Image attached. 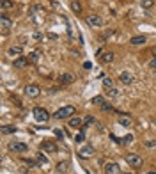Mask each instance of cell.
I'll return each instance as SVG.
<instances>
[{
	"mask_svg": "<svg viewBox=\"0 0 156 174\" xmlns=\"http://www.w3.org/2000/svg\"><path fill=\"white\" fill-rule=\"evenodd\" d=\"M32 115H34V119L37 121V123H48L50 121V114L46 108H43V107H36L34 110H32Z\"/></svg>",
	"mask_w": 156,
	"mask_h": 174,
	"instance_id": "obj_1",
	"label": "cell"
},
{
	"mask_svg": "<svg viewBox=\"0 0 156 174\" xmlns=\"http://www.w3.org/2000/svg\"><path fill=\"white\" fill-rule=\"evenodd\" d=\"M75 112H76V108H75L73 105H69V107H62V108H59L53 115H55V119H66V117L73 115Z\"/></svg>",
	"mask_w": 156,
	"mask_h": 174,
	"instance_id": "obj_2",
	"label": "cell"
},
{
	"mask_svg": "<svg viewBox=\"0 0 156 174\" xmlns=\"http://www.w3.org/2000/svg\"><path fill=\"white\" fill-rule=\"evenodd\" d=\"M78 154L82 158H92L94 154H96V149H94L92 146H89V144H83L82 147L78 149Z\"/></svg>",
	"mask_w": 156,
	"mask_h": 174,
	"instance_id": "obj_3",
	"label": "cell"
},
{
	"mask_svg": "<svg viewBox=\"0 0 156 174\" xmlns=\"http://www.w3.org/2000/svg\"><path fill=\"white\" fill-rule=\"evenodd\" d=\"M126 164H130L131 167H140L142 165V158L138 156V154H135V153H130V154H126Z\"/></svg>",
	"mask_w": 156,
	"mask_h": 174,
	"instance_id": "obj_4",
	"label": "cell"
},
{
	"mask_svg": "<svg viewBox=\"0 0 156 174\" xmlns=\"http://www.w3.org/2000/svg\"><path fill=\"white\" fill-rule=\"evenodd\" d=\"M87 23H89L91 27H94V29H98V27L103 25V18L98 16V14H89V16H87Z\"/></svg>",
	"mask_w": 156,
	"mask_h": 174,
	"instance_id": "obj_5",
	"label": "cell"
},
{
	"mask_svg": "<svg viewBox=\"0 0 156 174\" xmlns=\"http://www.w3.org/2000/svg\"><path fill=\"white\" fill-rule=\"evenodd\" d=\"M0 27H2V34H7V32L12 29V20H9L5 14H2V18H0Z\"/></svg>",
	"mask_w": 156,
	"mask_h": 174,
	"instance_id": "obj_6",
	"label": "cell"
},
{
	"mask_svg": "<svg viewBox=\"0 0 156 174\" xmlns=\"http://www.w3.org/2000/svg\"><path fill=\"white\" fill-rule=\"evenodd\" d=\"M25 94L29 98H37L41 94V87H37V85H27L25 87Z\"/></svg>",
	"mask_w": 156,
	"mask_h": 174,
	"instance_id": "obj_7",
	"label": "cell"
},
{
	"mask_svg": "<svg viewBox=\"0 0 156 174\" xmlns=\"http://www.w3.org/2000/svg\"><path fill=\"white\" fill-rule=\"evenodd\" d=\"M9 151H12V153H25V151H27V144H23V142H11L9 144Z\"/></svg>",
	"mask_w": 156,
	"mask_h": 174,
	"instance_id": "obj_8",
	"label": "cell"
},
{
	"mask_svg": "<svg viewBox=\"0 0 156 174\" xmlns=\"http://www.w3.org/2000/svg\"><path fill=\"white\" fill-rule=\"evenodd\" d=\"M121 172V167L117 162H110V164L105 165V174H119Z\"/></svg>",
	"mask_w": 156,
	"mask_h": 174,
	"instance_id": "obj_9",
	"label": "cell"
},
{
	"mask_svg": "<svg viewBox=\"0 0 156 174\" xmlns=\"http://www.w3.org/2000/svg\"><path fill=\"white\" fill-rule=\"evenodd\" d=\"M119 80L123 83H126V85H130V83H133V80H135V76L131 75L130 71H123L121 75H119Z\"/></svg>",
	"mask_w": 156,
	"mask_h": 174,
	"instance_id": "obj_10",
	"label": "cell"
},
{
	"mask_svg": "<svg viewBox=\"0 0 156 174\" xmlns=\"http://www.w3.org/2000/svg\"><path fill=\"white\" fill-rule=\"evenodd\" d=\"M41 147L46 153H55V151H57V144L52 142V140H44V142L41 144Z\"/></svg>",
	"mask_w": 156,
	"mask_h": 174,
	"instance_id": "obj_11",
	"label": "cell"
},
{
	"mask_svg": "<svg viewBox=\"0 0 156 174\" xmlns=\"http://www.w3.org/2000/svg\"><path fill=\"white\" fill-rule=\"evenodd\" d=\"M29 64H30V59H29V57H20V59H16V61L12 62L14 68H27Z\"/></svg>",
	"mask_w": 156,
	"mask_h": 174,
	"instance_id": "obj_12",
	"label": "cell"
},
{
	"mask_svg": "<svg viewBox=\"0 0 156 174\" xmlns=\"http://www.w3.org/2000/svg\"><path fill=\"white\" fill-rule=\"evenodd\" d=\"M146 36H135V37H131L130 39V44H133V46H140V44H146Z\"/></svg>",
	"mask_w": 156,
	"mask_h": 174,
	"instance_id": "obj_13",
	"label": "cell"
},
{
	"mask_svg": "<svg viewBox=\"0 0 156 174\" xmlns=\"http://www.w3.org/2000/svg\"><path fill=\"white\" fill-rule=\"evenodd\" d=\"M21 53H23L21 46H11L9 50H7V55H11V57H20Z\"/></svg>",
	"mask_w": 156,
	"mask_h": 174,
	"instance_id": "obj_14",
	"label": "cell"
},
{
	"mask_svg": "<svg viewBox=\"0 0 156 174\" xmlns=\"http://www.w3.org/2000/svg\"><path fill=\"white\" fill-rule=\"evenodd\" d=\"M55 171H57V172H68V171H69V162H68V160L59 162L57 167H55Z\"/></svg>",
	"mask_w": 156,
	"mask_h": 174,
	"instance_id": "obj_15",
	"label": "cell"
},
{
	"mask_svg": "<svg viewBox=\"0 0 156 174\" xmlns=\"http://www.w3.org/2000/svg\"><path fill=\"white\" fill-rule=\"evenodd\" d=\"M94 123H96V121H94V117H92V115H87V117L83 119V124L80 126V132H85V130H87V128H89L91 124H94Z\"/></svg>",
	"mask_w": 156,
	"mask_h": 174,
	"instance_id": "obj_16",
	"label": "cell"
},
{
	"mask_svg": "<svg viewBox=\"0 0 156 174\" xmlns=\"http://www.w3.org/2000/svg\"><path fill=\"white\" fill-rule=\"evenodd\" d=\"M68 124H69V128H80L83 124V119H80V117H71Z\"/></svg>",
	"mask_w": 156,
	"mask_h": 174,
	"instance_id": "obj_17",
	"label": "cell"
},
{
	"mask_svg": "<svg viewBox=\"0 0 156 174\" xmlns=\"http://www.w3.org/2000/svg\"><path fill=\"white\" fill-rule=\"evenodd\" d=\"M62 83H73L75 82V75L73 73H62Z\"/></svg>",
	"mask_w": 156,
	"mask_h": 174,
	"instance_id": "obj_18",
	"label": "cell"
},
{
	"mask_svg": "<svg viewBox=\"0 0 156 174\" xmlns=\"http://www.w3.org/2000/svg\"><path fill=\"white\" fill-rule=\"evenodd\" d=\"M112 61H114V53H112V51H105L103 57H101V62H103V64H110Z\"/></svg>",
	"mask_w": 156,
	"mask_h": 174,
	"instance_id": "obj_19",
	"label": "cell"
},
{
	"mask_svg": "<svg viewBox=\"0 0 156 174\" xmlns=\"http://www.w3.org/2000/svg\"><path fill=\"white\" fill-rule=\"evenodd\" d=\"M119 124H123V126H131V117L130 115H119Z\"/></svg>",
	"mask_w": 156,
	"mask_h": 174,
	"instance_id": "obj_20",
	"label": "cell"
},
{
	"mask_svg": "<svg viewBox=\"0 0 156 174\" xmlns=\"http://www.w3.org/2000/svg\"><path fill=\"white\" fill-rule=\"evenodd\" d=\"M71 9H73V12L80 14V12H82V4H80L78 0H73V2H71Z\"/></svg>",
	"mask_w": 156,
	"mask_h": 174,
	"instance_id": "obj_21",
	"label": "cell"
},
{
	"mask_svg": "<svg viewBox=\"0 0 156 174\" xmlns=\"http://www.w3.org/2000/svg\"><path fill=\"white\" fill-rule=\"evenodd\" d=\"M29 59H30V62H39L41 61V53L36 50V51H32L30 55H29Z\"/></svg>",
	"mask_w": 156,
	"mask_h": 174,
	"instance_id": "obj_22",
	"label": "cell"
},
{
	"mask_svg": "<svg viewBox=\"0 0 156 174\" xmlns=\"http://www.w3.org/2000/svg\"><path fill=\"white\" fill-rule=\"evenodd\" d=\"M103 87L105 89H112V87H114V80H112L110 76H105L103 78Z\"/></svg>",
	"mask_w": 156,
	"mask_h": 174,
	"instance_id": "obj_23",
	"label": "cell"
},
{
	"mask_svg": "<svg viewBox=\"0 0 156 174\" xmlns=\"http://www.w3.org/2000/svg\"><path fill=\"white\" fill-rule=\"evenodd\" d=\"M16 132V126H12V124H4L2 126V133H14Z\"/></svg>",
	"mask_w": 156,
	"mask_h": 174,
	"instance_id": "obj_24",
	"label": "cell"
},
{
	"mask_svg": "<svg viewBox=\"0 0 156 174\" xmlns=\"http://www.w3.org/2000/svg\"><path fill=\"white\" fill-rule=\"evenodd\" d=\"M140 5H142L144 9H151V7L154 5V0H142V2H140Z\"/></svg>",
	"mask_w": 156,
	"mask_h": 174,
	"instance_id": "obj_25",
	"label": "cell"
},
{
	"mask_svg": "<svg viewBox=\"0 0 156 174\" xmlns=\"http://www.w3.org/2000/svg\"><path fill=\"white\" fill-rule=\"evenodd\" d=\"M36 160H37V165H44L46 164V156H44V154H37Z\"/></svg>",
	"mask_w": 156,
	"mask_h": 174,
	"instance_id": "obj_26",
	"label": "cell"
},
{
	"mask_svg": "<svg viewBox=\"0 0 156 174\" xmlns=\"http://www.w3.org/2000/svg\"><path fill=\"white\" fill-rule=\"evenodd\" d=\"M12 7V2L11 0H2V9L5 11V9H11Z\"/></svg>",
	"mask_w": 156,
	"mask_h": 174,
	"instance_id": "obj_27",
	"label": "cell"
},
{
	"mask_svg": "<svg viewBox=\"0 0 156 174\" xmlns=\"http://www.w3.org/2000/svg\"><path fill=\"white\" fill-rule=\"evenodd\" d=\"M117 94H119V92H117V89H114V87H112V89H106V96H110V98H115Z\"/></svg>",
	"mask_w": 156,
	"mask_h": 174,
	"instance_id": "obj_28",
	"label": "cell"
},
{
	"mask_svg": "<svg viewBox=\"0 0 156 174\" xmlns=\"http://www.w3.org/2000/svg\"><path fill=\"white\" fill-rule=\"evenodd\" d=\"M92 103L94 105H103V96H96V98H92Z\"/></svg>",
	"mask_w": 156,
	"mask_h": 174,
	"instance_id": "obj_29",
	"label": "cell"
},
{
	"mask_svg": "<svg viewBox=\"0 0 156 174\" xmlns=\"http://www.w3.org/2000/svg\"><path fill=\"white\" fill-rule=\"evenodd\" d=\"M149 68H151V69H154V71H156V57H153V59L149 61Z\"/></svg>",
	"mask_w": 156,
	"mask_h": 174,
	"instance_id": "obj_30",
	"label": "cell"
},
{
	"mask_svg": "<svg viewBox=\"0 0 156 174\" xmlns=\"http://www.w3.org/2000/svg\"><path fill=\"white\" fill-rule=\"evenodd\" d=\"M83 140H85V133H78V135H76V142H83Z\"/></svg>",
	"mask_w": 156,
	"mask_h": 174,
	"instance_id": "obj_31",
	"label": "cell"
},
{
	"mask_svg": "<svg viewBox=\"0 0 156 174\" xmlns=\"http://www.w3.org/2000/svg\"><path fill=\"white\" fill-rule=\"evenodd\" d=\"M131 140H133V135H126V137H124V139H123V142H131Z\"/></svg>",
	"mask_w": 156,
	"mask_h": 174,
	"instance_id": "obj_32",
	"label": "cell"
},
{
	"mask_svg": "<svg viewBox=\"0 0 156 174\" xmlns=\"http://www.w3.org/2000/svg\"><path fill=\"white\" fill-rule=\"evenodd\" d=\"M103 48H98V51H96V57H99V59H101V57H103Z\"/></svg>",
	"mask_w": 156,
	"mask_h": 174,
	"instance_id": "obj_33",
	"label": "cell"
},
{
	"mask_svg": "<svg viewBox=\"0 0 156 174\" xmlns=\"http://www.w3.org/2000/svg\"><path fill=\"white\" fill-rule=\"evenodd\" d=\"M101 108H103V110H112V107H110L108 103H103V105H101Z\"/></svg>",
	"mask_w": 156,
	"mask_h": 174,
	"instance_id": "obj_34",
	"label": "cell"
},
{
	"mask_svg": "<svg viewBox=\"0 0 156 174\" xmlns=\"http://www.w3.org/2000/svg\"><path fill=\"white\" fill-rule=\"evenodd\" d=\"M34 37H36L37 41H41V39H43V34H39V32H36V34H34Z\"/></svg>",
	"mask_w": 156,
	"mask_h": 174,
	"instance_id": "obj_35",
	"label": "cell"
},
{
	"mask_svg": "<svg viewBox=\"0 0 156 174\" xmlns=\"http://www.w3.org/2000/svg\"><path fill=\"white\" fill-rule=\"evenodd\" d=\"M146 146H147V147H153V146H156V140H154V142H153V140H147Z\"/></svg>",
	"mask_w": 156,
	"mask_h": 174,
	"instance_id": "obj_36",
	"label": "cell"
},
{
	"mask_svg": "<svg viewBox=\"0 0 156 174\" xmlns=\"http://www.w3.org/2000/svg\"><path fill=\"white\" fill-rule=\"evenodd\" d=\"M83 68H85V69H91V68H92V64H91V62H85V64H83Z\"/></svg>",
	"mask_w": 156,
	"mask_h": 174,
	"instance_id": "obj_37",
	"label": "cell"
},
{
	"mask_svg": "<svg viewBox=\"0 0 156 174\" xmlns=\"http://www.w3.org/2000/svg\"><path fill=\"white\" fill-rule=\"evenodd\" d=\"M149 174H156V171H149Z\"/></svg>",
	"mask_w": 156,
	"mask_h": 174,
	"instance_id": "obj_38",
	"label": "cell"
},
{
	"mask_svg": "<svg viewBox=\"0 0 156 174\" xmlns=\"http://www.w3.org/2000/svg\"><path fill=\"white\" fill-rule=\"evenodd\" d=\"M154 57H156V50H154Z\"/></svg>",
	"mask_w": 156,
	"mask_h": 174,
	"instance_id": "obj_39",
	"label": "cell"
},
{
	"mask_svg": "<svg viewBox=\"0 0 156 174\" xmlns=\"http://www.w3.org/2000/svg\"><path fill=\"white\" fill-rule=\"evenodd\" d=\"M131 174H135V172H131Z\"/></svg>",
	"mask_w": 156,
	"mask_h": 174,
	"instance_id": "obj_40",
	"label": "cell"
}]
</instances>
